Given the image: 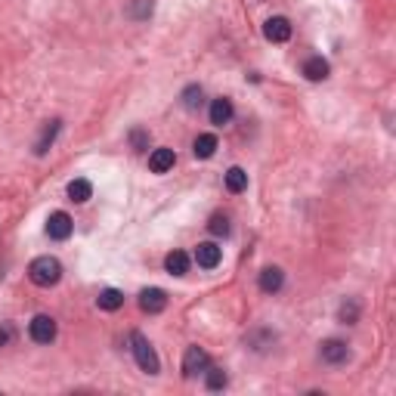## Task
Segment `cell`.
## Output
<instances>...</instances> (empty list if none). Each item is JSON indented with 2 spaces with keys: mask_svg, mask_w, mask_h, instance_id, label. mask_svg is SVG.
<instances>
[{
  "mask_svg": "<svg viewBox=\"0 0 396 396\" xmlns=\"http://www.w3.org/2000/svg\"><path fill=\"white\" fill-rule=\"evenodd\" d=\"M59 124H62V121H56V118L44 124L41 136H37V143H35V155H47V152H50L53 140H56V134H59Z\"/></svg>",
  "mask_w": 396,
  "mask_h": 396,
  "instance_id": "obj_13",
  "label": "cell"
},
{
  "mask_svg": "<svg viewBox=\"0 0 396 396\" xmlns=\"http://www.w3.org/2000/svg\"><path fill=\"white\" fill-rule=\"evenodd\" d=\"M356 319H359V303L356 300L341 303V322H344V325H353Z\"/></svg>",
  "mask_w": 396,
  "mask_h": 396,
  "instance_id": "obj_23",
  "label": "cell"
},
{
  "mask_svg": "<svg viewBox=\"0 0 396 396\" xmlns=\"http://www.w3.org/2000/svg\"><path fill=\"white\" fill-rule=\"evenodd\" d=\"M208 366H210V356L204 353L201 347H189L186 356H183V375H186V378H195V375L204 372Z\"/></svg>",
  "mask_w": 396,
  "mask_h": 396,
  "instance_id": "obj_5",
  "label": "cell"
},
{
  "mask_svg": "<svg viewBox=\"0 0 396 396\" xmlns=\"http://www.w3.org/2000/svg\"><path fill=\"white\" fill-rule=\"evenodd\" d=\"M204 375H208V390H223L226 387V372L223 368H214V366H208L204 368Z\"/></svg>",
  "mask_w": 396,
  "mask_h": 396,
  "instance_id": "obj_20",
  "label": "cell"
},
{
  "mask_svg": "<svg viewBox=\"0 0 396 396\" xmlns=\"http://www.w3.org/2000/svg\"><path fill=\"white\" fill-rule=\"evenodd\" d=\"M319 356H322V362H328V366H344L350 359V347L338 338H328L319 344Z\"/></svg>",
  "mask_w": 396,
  "mask_h": 396,
  "instance_id": "obj_4",
  "label": "cell"
},
{
  "mask_svg": "<svg viewBox=\"0 0 396 396\" xmlns=\"http://www.w3.org/2000/svg\"><path fill=\"white\" fill-rule=\"evenodd\" d=\"M192 152H195V158H210L217 152V136L214 134H198L195 143H192Z\"/></svg>",
  "mask_w": 396,
  "mask_h": 396,
  "instance_id": "obj_16",
  "label": "cell"
},
{
  "mask_svg": "<svg viewBox=\"0 0 396 396\" xmlns=\"http://www.w3.org/2000/svg\"><path fill=\"white\" fill-rule=\"evenodd\" d=\"M233 115H235V109H233V102H229L226 96H220V99L210 102V124H214V127L229 124V121H233Z\"/></svg>",
  "mask_w": 396,
  "mask_h": 396,
  "instance_id": "obj_10",
  "label": "cell"
},
{
  "mask_svg": "<svg viewBox=\"0 0 396 396\" xmlns=\"http://www.w3.org/2000/svg\"><path fill=\"white\" fill-rule=\"evenodd\" d=\"M6 341H10V334H6V332H0V347H3Z\"/></svg>",
  "mask_w": 396,
  "mask_h": 396,
  "instance_id": "obj_26",
  "label": "cell"
},
{
  "mask_svg": "<svg viewBox=\"0 0 396 396\" xmlns=\"http://www.w3.org/2000/svg\"><path fill=\"white\" fill-rule=\"evenodd\" d=\"M220 257H223V251L214 245V242H201V245L195 248V263L201 269H214L217 263H220Z\"/></svg>",
  "mask_w": 396,
  "mask_h": 396,
  "instance_id": "obj_9",
  "label": "cell"
},
{
  "mask_svg": "<svg viewBox=\"0 0 396 396\" xmlns=\"http://www.w3.org/2000/svg\"><path fill=\"white\" fill-rule=\"evenodd\" d=\"M28 334H31V341L35 344H53L56 341V319L53 316H35L31 319V325H28Z\"/></svg>",
  "mask_w": 396,
  "mask_h": 396,
  "instance_id": "obj_3",
  "label": "cell"
},
{
  "mask_svg": "<svg viewBox=\"0 0 396 396\" xmlns=\"http://www.w3.org/2000/svg\"><path fill=\"white\" fill-rule=\"evenodd\" d=\"M149 12H152V0H136V12H134V16L143 19V16H149Z\"/></svg>",
  "mask_w": 396,
  "mask_h": 396,
  "instance_id": "obj_25",
  "label": "cell"
},
{
  "mask_svg": "<svg viewBox=\"0 0 396 396\" xmlns=\"http://www.w3.org/2000/svg\"><path fill=\"white\" fill-rule=\"evenodd\" d=\"M201 99H204V93H201V87H198V84H192V87L183 90V105H186L189 111L201 109Z\"/></svg>",
  "mask_w": 396,
  "mask_h": 396,
  "instance_id": "obj_21",
  "label": "cell"
},
{
  "mask_svg": "<svg viewBox=\"0 0 396 396\" xmlns=\"http://www.w3.org/2000/svg\"><path fill=\"white\" fill-rule=\"evenodd\" d=\"M226 189L233 195H239V192H245L248 189V174L242 168H229L226 170Z\"/></svg>",
  "mask_w": 396,
  "mask_h": 396,
  "instance_id": "obj_18",
  "label": "cell"
},
{
  "mask_svg": "<svg viewBox=\"0 0 396 396\" xmlns=\"http://www.w3.org/2000/svg\"><path fill=\"white\" fill-rule=\"evenodd\" d=\"M164 269H168L170 276H186V269H189V257L183 254V251H170V254L164 257Z\"/></svg>",
  "mask_w": 396,
  "mask_h": 396,
  "instance_id": "obj_15",
  "label": "cell"
},
{
  "mask_svg": "<svg viewBox=\"0 0 396 396\" xmlns=\"http://www.w3.org/2000/svg\"><path fill=\"white\" fill-rule=\"evenodd\" d=\"M130 350H134V359H136V366H140L143 372H146V375H158L161 362H158V353H155V347L149 344L146 334H140V332L130 334Z\"/></svg>",
  "mask_w": 396,
  "mask_h": 396,
  "instance_id": "obj_2",
  "label": "cell"
},
{
  "mask_svg": "<svg viewBox=\"0 0 396 396\" xmlns=\"http://www.w3.org/2000/svg\"><path fill=\"white\" fill-rule=\"evenodd\" d=\"M208 229H210V235H229V217L226 214H214L210 217V223H208Z\"/></svg>",
  "mask_w": 396,
  "mask_h": 396,
  "instance_id": "obj_22",
  "label": "cell"
},
{
  "mask_svg": "<svg viewBox=\"0 0 396 396\" xmlns=\"http://www.w3.org/2000/svg\"><path fill=\"white\" fill-rule=\"evenodd\" d=\"M282 285H285V273H282L279 267H267V269L260 273V291L276 294Z\"/></svg>",
  "mask_w": 396,
  "mask_h": 396,
  "instance_id": "obj_12",
  "label": "cell"
},
{
  "mask_svg": "<svg viewBox=\"0 0 396 396\" xmlns=\"http://www.w3.org/2000/svg\"><path fill=\"white\" fill-rule=\"evenodd\" d=\"M28 279L35 282L37 288H53L59 279H62V263L56 257L44 254V257H35L28 267Z\"/></svg>",
  "mask_w": 396,
  "mask_h": 396,
  "instance_id": "obj_1",
  "label": "cell"
},
{
  "mask_svg": "<svg viewBox=\"0 0 396 396\" xmlns=\"http://www.w3.org/2000/svg\"><path fill=\"white\" fill-rule=\"evenodd\" d=\"M71 229H75V223H71V217L65 214V210H56V214H50L47 220V235L56 242H65L71 235Z\"/></svg>",
  "mask_w": 396,
  "mask_h": 396,
  "instance_id": "obj_6",
  "label": "cell"
},
{
  "mask_svg": "<svg viewBox=\"0 0 396 396\" xmlns=\"http://www.w3.org/2000/svg\"><path fill=\"white\" fill-rule=\"evenodd\" d=\"M130 146H134L136 152H143V149H146V146H149V134H146V130H140V127H136L134 134H130Z\"/></svg>",
  "mask_w": 396,
  "mask_h": 396,
  "instance_id": "obj_24",
  "label": "cell"
},
{
  "mask_svg": "<svg viewBox=\"0 0 396 396\" xmlns=\"http://www.w3.org/2000/svg\"><path fill=\"white\" fill-rule=\"evenodd\" d=\"M328 62L322 56H309L307 62H303V75H307V81H325L328 78Z\"/></svg>",
  "mask_w": 396,
  "mask_h": 396,
  "instance_id": "obj_14",
  "label": "cell"
},
{
  "mask_svg": "<svg viewBox=\"0 0 396 396\" xmlns=\"http://www.w3.org/2000/svg\"><path fill=\"white\" fill-rule=\"evenodd\" d=\"M140 307L143 313H161L164 307H168V294L161 291V288H146V291H140Z\"/></svg>",
  "mask_w": 396,
  "mask_h": 396,
  "instance_id": "obj_8",
  "label": "cell"
},
{
  "mask_svg": "<svg viewBox=\"0 0 396 396\" xmlns=\"http://www.w3.org/2000/svg\"><path fill=\"white\" fill-rule=\"evenodd\" d=\"M90 195H93V186H90V180H81V177H78V180L69 183V198H71L75 204H84Z\"/></svg>",
  "mask_w": 396,
  "mask_h": 396,
  "instance_id": "obj_17",
  "label": "cell"
},
{
  "mask_svg": "<svg viewBox=\"0 0 396 396\" xmlns=\"http://www.w3.org/2000/svg\"><path fill=\"white\" fill-rule=\"evenodd\" d=\"M263 35H267V41H273V44H285L288 37H291V22H288L285 16H273V19H267V25H263Z\"/></svg>",
  "mask_w": 396,
  "mask_h": 396,
  "instance_id": "obj_7",
  "label": "cell"
},
{
  "mask_svg": "<svg viewBox=\"0 0 396 396\" xmlns=\"http://www.w3.org/2000/svg\"><path fill=\"white\" fill-rule=\"evenodd\" d=\"M96 303H99V309H118V307H124V294L118 291V288H105V291H99L96 297Z\"/></svg>",
  "mask_w": 396,
  "mask_h": 396,
  "instance_id": "obj_19",
  "label": "cell"
},
{
  "mask_svg": "<svg viewBox=\"0 0 396 396\" xmlns=\"http://www.w3.org/2000/svg\"><path fill=\"white\" fill-rule=\"evenodd\" d=\"M177 164V155H174V149H155L149 155V168H152V174H168L170 168Z\"/></svg>",
  "mask_w": 396,
  "mask_h": 396,
  "instance_id": "obj_11",
  "label": "cell"
}]
</instances>
